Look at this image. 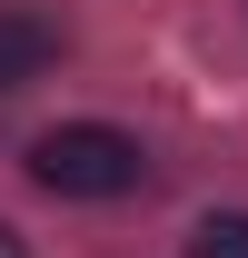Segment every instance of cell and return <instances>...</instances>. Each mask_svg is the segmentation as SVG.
I'll use <instances>...</instances> for the list:
<instances>
[{
	"instance_id": "cell-1",
	"label": "cell",
	"mask_w": 248,
	"mask_h": 258,
	"mask_svg": "<svg viewBox=\"0 0 248 258\" xmlns=\"http://www.w3.org/2000/svg\"><path fill=\"white\" fill-rule=\"evenodd\" d=\"M139 169H149V149L129 129H109V119H60V129L30 139V179L50 199H129Z\"/></svg>"
},
{
	"instance_id": "cell-2",
	"label": "cell",
	"mask_w": 248,
	"mask_h": 258,
	"mask_svg": "<svg viewBox=\"0 0 248 258\" xmlns=\"http://www.w3.org/2000/svg\"><path fill=\"white\" fill-rule=\"evenodd\" d=\"M50 60H60V30L40 10H0V90H30Z\"/></svg>"
},
{
	"instance_id": "cell-3",
	"label": "cell",
	"mask_w": 248,
	"mask_h": 258,
	"mask_svg": "<svg viewBox=\"0 0 248 258\" xmlns=\"http://www.w3.org/2000/svg\"><path fill=\"white\" fill-rule=\"evenodd\" d=\"M189 258H248V209H209L189 228Z\"/></svg>"
}]
</instances>
